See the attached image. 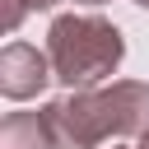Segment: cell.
Wrapping results in <instances>:
<instances>
[{
    "label": "cell",
    "mask_w": 149,
    "mask_h": 149,
    "mask_svg": "<svg viewBox=\"0 0 149 149\" xmlns=\"http://www.w3.org/2000/svg\"><path fill=\"white\" fill-rule=\"evenodd\" d=\"M56 149H98L102 140H130L149 130V84L116 79L107 88H70L47 102Z\"/></svg>",
    "instance_id": "6da1fadb"
},
{
    "label": "cell",
    "mask_w": 149,
    "mask_h": 149,
    "mask_svg": "<svg viewBox=\"0 0 149 149\" xmlns=\"http://www.w3.org/2000/svg\"><path fill=\"white\" fill-rule=\"evenodd\" d=\"M47 56H51V70L61 84L93 88L98 79L116 74V65L126 56V37L102 14H61L47 28Z\"/></svg>",
    "instance_id": "7a4b0ae2"
},
{
    "label": "cell",
    "mask_w": 149,
    "mask_h": 149,
    "mask_svg": "<svg viewBox=\"0 0 149 149\" xmlns=\"http://www.w3.org/2000/svg\"><path fill=\"white\" fill-rule=\"evenodd\" d=\"M51 79H56V70H51V56H47V51H37V47H28V42H9V47L0 51V93H5L9 102L37 98Z\"/></svg>",
    "instance_id": "3957f363"
},
{
    "label": "cell",
    "mask_w": 149,
    "mask_h": 149,
    "mask_svg": "<svg viewBox=\"0 0 149 149\" xmlns=\"http://www.w3.org/2000/svg\"><path fill=\"white\" fill-rule=\"evenodd\" d=\"M0 149H56L47 107L42 112H9L0 121Z\"/></svg>",
    "instance_id": "277c9868"
},
{
    "label": "cell",
    "mask_w": 149,
    "mask_h": 149,
    "mask_svg": "<svg viewBox=\"0 0 149 149\" xmlns=\"http://www.w3.org/2000/svg\"><path fill=\"white\" fill-rule=\"evenodd\" d=\"M28 9H33L28 0H5V14H0V28H5V33H14V28L23 23V14H28Z\"/></svg>",
    "instance_id": "5b68a950"
},
{
    "label": "cell",
    "mask_w": 149,
    "mask_h": 149,
    "mask_svg": "<svg viewBox=\"0 0 149 149\" xmlns=\"http://www.w3.org/2000/svg\"><path fill=\"white\" fill-rule=\"evenodd\" d=\"M33 9H51V5H61V0H28Z\"/></svg>",
    "instance_id": "8992f818"
},
{
    "label": "cell",
    "mask_w": 149,
    "mask_h": 149,
    "mask_svg": "<svg viewBox=\"0 0 149 149\" xmlns=\"http://www.w3.org/2000/svg\"><path fill=\"white\" fill-rule=\"evenodd\" d=\"M140 149H149V130H144V135H140Z\"/></svg>",
    "instance_id": "52a82bcc"
},
{
    "label": "cell",
    "mask_w": 149,
    "mask_h": 149,
    "mask_svg": "<svg viewBox=\"0 0 149 149\" xmlns=\"http://www.w3.org/2000/svg\"><path fill=\"white\" fill-rule=\"evenodd\" d=\"M79 5H107V0H79Z\"/></svg>",
    "instance_id": "ba28073f"
},
{
    "label": "cell",
    "mask_w": 149,
    "mask_h": 149,
    "mask_svg": "<svg viewBox=\"0 0 149 149\" xmlns=\"http://www.w3.org/2000/svg\"><path fill=\"white\" fill-rule=\"evenodd\" d=\"M135 5H140V9H149V0H135Z\"/></svg>",
    "instance_id": "9c48e42d"
}]
</instances>
